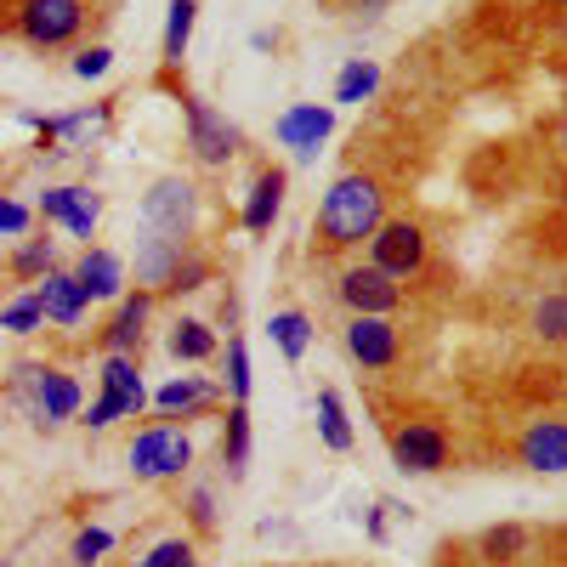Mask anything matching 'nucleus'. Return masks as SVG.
<instances>
[{"label":"nucleus","instance_id":"473e14b6","mask_svg":"<svg viewBox=\"0 0 567 567\" xmlns=\"http://www.w3.org/2000/svg\"><path fill=\"white\" fill-rule=\"evenodd\" d=\"M109 545H114V539H109L103 528H85V534L74 539V561H80V567H91V561H97V556H103Z\"/></svg>","mask_w":567,"mask_h":567},{"label":"nucleus","instance_id":"6ab92c4d","mask_svg":"<svg viewBox=\"0 0 567 567\" xmlns=\"http://www.w3.org/2000/svg\"><path fill=\"white\" fill-rule=\"evenodd\" d=\"M142 323H148V296H131V301L114 312V323H109V347H114V352H131V347L142 341Z\"/></svg>","mask_w":567,"mask_h":567},{"label":"nucleus","instance_id":"aec40b11","mask_svg":"<svg viewBox=\"0 0 567 567\" xmlns=\"http://www.w3.org/2000/svg\"><path fill=\"white\" fill-rule=\"evenodd\" d=\"M216 352V336L199 323V318H182L176 329H171V358H182V363H199V358H210Z\"/></svg>","mask_w":567,"mask_h":567},{"label":"nucleus","instance_id":"f257e3e1","mask_svg":"<svg viewBox=\"0 0 567 567\" xmlns=\"http://www.w3.org/2000/svg\"><path fill=\"white\" fill-rule=\"evenodd\" d=\"M318 227L329 245H363L381 227V182L374 176H341L318 205Z\"/></svg>","mask_w":567,"mask_h":567},{"label":"nucleus","instance_id":"5701e85b","mask_svg":"<svg viewBox=\"0 0 567 567\" xmlns=\"http://www.w3.org/2000/svg\"><path fill=\"white\" fill-rule=\"evenodd\" d=\"M267 329H272L278 352L290 358V363H296V358L307 352V341H312V323H307V312H278V318H272Z\"/></svg>","mask_w":567,"mask_h":567},{"label":"nucleus","instance_id":"4be33fe9","mask_svg":"<svg viewBox=\"0 0 567 567\" xmlns=\"http://www.w3.org/2000/svg\"><path fill=\"white\" fill-rule=\"evenodd\" d=\"M318 432H323V443L336 449V454H347V449H352V425H347V414H341V398H336V392H318Z\"/></svg>","mask_w":567,"mask_h":567},{"label":"nucleus","instance_id":"9d476101","mask_svg":"<svg viewBox=\"0 0 567 567\" xmlns=\"http://www.w3.org/2000/svg\"><path fill=\"white\" fill-rule=\"evenodd\" d=\"M347 352L363 369H386V363H398V329L386 318H374V312H358L347 323Z\"/></svg>","mask_w":567,"mask_h":567},{"label":"nucleus","instance_id":"412c9836","mask_svg":"<svg viewBox=\"0 0 567 567\" xmlns=\"http://www.w3.org/2000/svg\"><path fill=\"white\" fill-rule=\"evenodd\" d=\"M194 18H199L194 0H171V23H165V63H182V58H187V40H194Z\"/></svg>","mask_w":567,"mask_h":567},{"label":"nucleus","instance_id":"f8f14e48","mask_svg":"<svg viewBox=\"0 0 567 567\" xmlns=\"http://www.w3.org/2000/svg\"><path fill=\"white\" fill-rule=\"evenodd\" d=\"M45 221H69V233H80V239H91V227H97V194H85V187H52V194L40 199Z\"/></svg>","mask_w":567,"mask_h":567},{"label":"nucleus","instance_id":"72a5a7b5","mask_svg":"<svg viewBox=\"0 0 567 567\" xmlns=\"http://www.w3.org/2000/svg\"><path fill=\"white\" fill-rule=\"evenodd\" d=\"M109 63H114L109 45H91V52L74 58V74H80V80H97V74H109Z\"/></svg>","mask_w":567,"mask_h":567},{"label":"nucleus","instance_id":"6e6552de","mask_svg":"<svg viewBox=\"0 0 567 567\" xmlns=\"http://www.w3.org/2000/svg\"><path fill=\"white\" fill-rule=\"evenodd\" d=\"M80 23H85L80 0H29L23 7V34L34 45H63V40L80 34Z\"/></svg>","mask_w":567,"mask_h":567},{"label":"nucleus","instance_id":"4468645a","mask_svg":"<svg viewBox=\"0 0 567 567\" xmlns=\"http://www.w3.org/2000/svg\"><path fill=\"white\" fill-rule=\"evenodd\" d=\"M523 465L534 471H567V425L561 420H539L523 437Z\"/></svg>","mask_w":567,"mask_h":567},{"label":"nucleus","instance_id":"9b49d317","mask_svg":"<svg viewBox=\"0 0 567 567\" xmlns=\"http://www.w3.org/2000/svg\"><path fill=\"white\" fill-rule=\"evenodd\" d=\"M329 125H336V114H329V109L301 103V109H290V114L278 120V142H284V148H296V154L307 159V154H318V142L329 136Z\"/></svg>","mask_w":567,"mask_h":567},{"label":"nucleus","instance_id":"7c9ffc66","mask_svg":"<svg viewBox=\"0 0 567 567\" xmlns=\"http://www.w3.org/2000/svg\"><path fill=\"white\" fill-rule=\"evenodd\" d=\"M40 318H45V312H40V296H29V301H18V307L0 312V329H18V336H29Z\"/></svg>","mask_w":567,"mask_h":567},{"label":"nucleus","instance_id":"cd10ccee","mask_svg":"<svg viewBox=\"0 0 567 567\" xmlns=\"http://www.w3.org/2000/svg\"><path fill=\"white\" fill-rule=\"evenodd\" d=\"M227 386H233V398H250V358H245V341H227Z\"/></svg>","mask_w":567,"mask_h":567},{"label":"nucleus","instance_id":"0eeeda50","mask_svg":"<svg viewBox=\"0 0 567 567\" xmlns=\"http://www.w3.org/2000/svg\"><path fill=\"white\" fill-rule=\"evenodd\" d=\"M392 460H398V471L432 477V471H443V465H449V437L437 432V425L414 420V425H403V432L392 437Z\"/></svg>","mask_w":567,"mask_h":567},{"label":"nucleus","instance_id":"c9c22d12","mask_svg":"<svg viewBox=\"0 0 567 567\" xmlns=\"http://www.w3.org/2000/svg\"><path fill=\"white\" fill-rule=\"evenodd\" d=\"M29 227V210L12 205V199H0V233H23Z\"/></svg>","mask_w":567,"mask_h":567},{"label":"nucleus","instance_id":"f704fd0d","mask_svg":"<svg viewBox=\"0 0 567 567\" xmlns=\"http://www.w3.org/2000/svg\"><path fill=\"white\" fill-rule=\"evenodd\" d=\"M205 261H176V272H171V290H199V284H205Z\"/></svg>","mask_w":567,"mask_h":567},{"label":"nucleus","instance_id":"a878e982","mask_svg":"<svg viewBox=\"0 0 567 567\" xmlns=\"http://www.w3.org/2000/svg\"><path fill=\"white\" fill-rule=\"evenodd\" d=\"M205 398H210V386H205V381H171V386H159V398H154V403H159L165 414H176V409H199Z\"/></svg>","mask_w":567,"mask_h":567},{"label":"nucleus","instance_id":"423d86ee","mask_svg":"<svg viewBox=\"0 0 567 567\" xmlns=\"http://www.w3.org/2000/svg\"><path fill=\"white\" fill-rule=\"evenodd\" d=\"M182 114H187V136H194V154L205 165H227L233 154H239V131H233L216 109L194 103V97H182Z\"/></svg>","mask_w":567,"mask_h":567},{"label":"nucleus","instance_id":"393cba45","mask_svg":"<svg viewBox=\"0 0 567 567\" xmlns=\"http://www.w3.org/2000/svg\"><path fill=\"white\" fill-rule=\"evenodd\" d=\"M374 85H381V69L358 58V63H347V74H341V85H336V103H363Z\"/></svg>","mask_w":567,"mask_h":567},{"label":"nucleus","instance_id":"ddd939ff","mask_svg":"<svg viewBox=\"0 0 567 567\" xmlns=\"http://www.w3.org/2000/svg\"><path fill=\"white\" fill-rule=\"evenodd\" d=\"M34 296H40V312L58 318V323H80V312H85V301H91V296L80 290L74 272H45Z\"/></svg>","mask_w":567,"mask_h":567},{"label":"nucleus","instance_id":"7ed1b4c3","mask_svg":"<svg viewBox=\"0 0 567 567\" xmlns=\"http://www.w3.org/2000/svg\"><path fill=\"white\" fill-rule=\"evenodd\" d=\"M369 250H374L369 267H381L386 278H414L425 267V233L414 221H381L374 239H369Z\"/></svg>","mask_w":567,"mask_h":567},{"label":"nucleus","instance_id":"dca6fc26","mask_svg":"<svg viewBox=\"0 0 567 567\" xmlns=\"http://www.w3.org/2000/svg\"><path fill=\"white\" fill-rule=\"evenodd\" d=\"M278 205H284V171H261L256 187H250V199H245V227L250 233H267L272 216H278Z\"/></svg>","mask_w":567,"mask_h":567},{"label":"nucleus","instance_id":"4c0bfd02","mask_svg":"<svg viewBox=\"0 0 567 567\" xmlns=\"http://www.w3.org/2000/svg\"><path fill=\"white\" fill-rule=\"evenodd\" d=\"M561 7H567V0H561Z\"/></svg>","mask_w":567,"mask_h":567},{"label":"nucleus","instance_id":"c756f323","mask_svg":"<svg viewBox=\"0 0 567 567\" xmlns=\"http://www.w3.org/2000/svg\"><path fill=\"white\" fill-rule=\"evenodd\" d=\"M142 567H199V561H194V545H187V539H165V545L148 550Z\"/></svg>","mask_w":567,"mask_h":567},{"label":"nucleus","instance_id":"f3484780","mask_svg":"<svg viewBox=\"0 0 567 567\" xmlns=\"http://www.w3.org/2000/svg\"><path fill=\"white\" fill-rule=\"evenodd\" d=\"M74 278H80V290H85V296H120L125 267H120V256H109V250H85Z\"/></svg>","mask_w":567,"mask_h":567},{"label":"nucleus","instance_id":"1a4fd4ad","mask_svg":"<svg viewBox=\"0 0 567 567\" xmlns=\"http://www.w3.org/2000/svg\"><path fill=\"white\" fill-rule=\"evenodd\" d=\"M341 301H347L352 312L386 318V312L403 301V290H398V278H386L381 267H352V272H341Z\"/></svg>","mask_w":567,"mask_h":567},{"label":"nucleus","instance_id":"2eb2a0df","mask_svg":"<svg viewBox=\"0 0 567 567\" xmlns=\"http://www.w3.org/2000/svg\"><path fill=\"white\" fill-rule=\"evenodd\" d=\"M80 409V386L69 381V374H58V369H45L40 374V392H34V420L45 425V420H69Z\"/></svg>","mask_w":567,"mask_h":567},{"label":"nucleus","instance_id":"bb28decb","mask_svg":"<svg viewBox=\"0 0 567 567\" xmlns=\"http://www.w3.org/2000/svg\"><path fill=\"white\" fill-rule=\"evenodd\" d=\"M534 329L545 341H567V296H550V301H539V312H534Z\"/></svg>","mask_w":567,"mask_h":567},{"label":"nucleus","instance_id":"39448f33","mask_svg":"<svg viewBox=\"0 0 567 567\" xmlns=\"http://www.w3.org/2000/svg\"><path fill=\"white\" fill-rule=\"evenodd\" d=\"M142 403H148V392H142V381H136V363L125 352H114L109 369H103V403H91V425H109L120 414H136Z\"/></svg>","mask_w":567,"mask_h":567},{"label":"nucleus","instance_id":"2f4dec72","mask_svg":"<svg viewBox=\"0 0 567 567\" xmlns=\"http://www.w3.org/2000/svg\"><path fill=\"white\" fill-rule=\"evenodd\" d=\"M483 550H488L494 561L511 556V550H523V528H511V523H505V528H488V534H483Z\"/></svg>","mask_w":567,"mask_h":567},{"label":"nucleus","instance_id":"e433bc0d","mask_svg":"<svg viewBox=\"0 0 567 567\" xmlns=\"http://www.w3.org/2000/svg\"><path fill=\"white\" fill-rule=\"evenodd\" d=\"M194 523H199V528H210V523H216V511H210V494H205V488L194 494Z\"/></svg>","mask_w":567,"mask_h":567},{"label":"nucleus","instance_id":"c85d7f7f","mask_svg":"<svg viewBox=\"0 0 567 567\" xmlns=\"http://www.w3.org/2000/svg\"><path fill=\"white\" fill-rule=\"evenodd\" d=\"M12 267H18L23 278H34V272L45 278V272H52V245H45V239H29V245L12 256Z\"/></svg>","mask_w":567,"mask_h":567},{"label":"nucleus","instance_id":"a211bd4d","mask_svg":"<svg viewBox=\"0 0 567 567\" xmlns=\"http://www.w3.org/2000/svg\"><path fill=\"white\" fill-rule=\"evenodd\" d=\"M176 261H182V245H171V239H142V256H136V284H171Z\"/></svg>","mask_w":567,"mask_h":567},{"label":"nucleus","instance_id":"20e7f679","mask_svg":"<svg viewBox=\"0 0 567 567\" xmlns=\"http://www.w3.org/2000/svg\"><path fill=\"white\" fill-rule=\"evenodd\" d=\"M187 460H194V443H187L182 432H171V425H154V432H142L131 443V471L136 477H176Z\"/></svg>","mask_w":567,"mask_h":567},{"label":"nucleus","instance_id":"f03ea898","mask_svg":"<svg viewBox=\"0 0 567 567\" xmlns=\"http://www.w3.org/2000/svg\"><path fill=\"white\" fill-rule=\"evenodd\" d=\"M194 210H199V194H194V182H182V176L154 182V194L142 199V221H148V233H154V239H171V245L187 239Z\"/></svg>","mask_w":567,"mask_h":567},{"label":"nucleus","instance_id":"b1692460","mask_svg":"<svg viewBox=\"0 0 567 567\" xmlns=\"http://www.w3.org/2000/svg\"><path fill=\"white\" fill-rule=\"evenodd\" d=\"M245 460H250V409L233 403L227 409V465L245 471Z\"/></svg>","mask_w":567,"mask_h":567}]
</instances>
